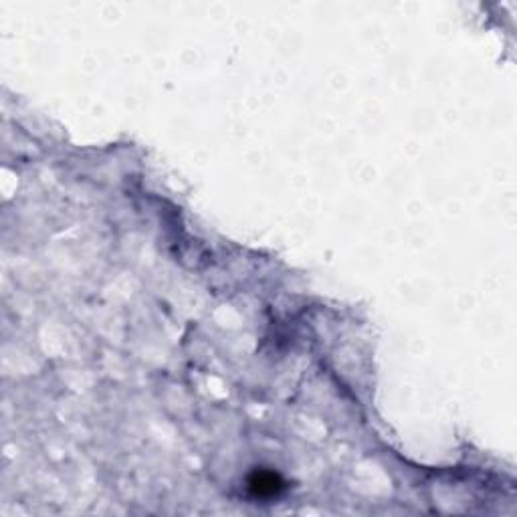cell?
Listing matches in <instances>:
<instances>
[{"mask_svg": "<svg viewBox=\"0 0 517 517\" xmlns=\"http://www.w3.org/2000/svg\"><path fill=\"white\" fill-rule=\"evenodd\" d=\"M249 487H251L252 495L271 497V495H277L279 489H281L283 485H281V481H279L277 475H273V473H255L251 483H249Z\"/></svg>", "mask_w": 517, "mask_h": 517, "instance_id": "obj_1", "label": "cell"}]
</instances>
